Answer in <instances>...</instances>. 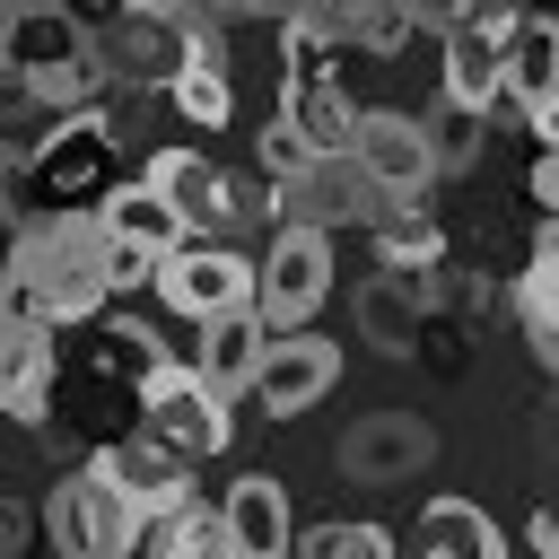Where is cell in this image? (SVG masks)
I'll list each match as a JSON object with an SVG mask.
<instances>
[{
    "label": "cell",
    "instance_id": "cell-1",
    "mask_svg": "<svg viewBox=\"0 0 559 559\" xmlns=\"http://www.w3.org/2000/svg\"><path fill=\"white\" fill-rule=\"evenodd\" d=\"M9 280L35 288L44 323L52 332H87L96 314H114V227L105 218H44V227H17Z\"/></svg>",
    "mask_w": 559,
    "mask_h": 559
},
{
    "label": "cell",
    "instance_id": "cell-2",
    "mask_svg": "<svg viewBox=\"0 0 559 559\" xmlns=\"http://www.w3.org/2000/svg\"><path fill=\"white\" fill-rule=\"evenodd\" d=\"M0 79H17L44 114H96L105 70H96V26L79 9H9L0 17Z\"/></svg>",
    "mask_w": 559,
    "mask_h": 559
},
{
    "label": "cell",
    "instance_id": "cell-3",
    "mask_svg": "<svg viewBox=\"0 0 559 559\" xmlns=\"http://www.w3.org/2000/svg\"><path fill=\"white\" fill-rule=\"evenodd\" d=\"M114 140L122 131L105 114H70L44 140H26V227H44V218H105V201L122 192Z\"/></svg>",
    "mask_w": 559,
    "mask_h": 559
},
{
    "label": "cell",
    "instance_id": "cell-4",
    "mask_svg": "<svg viewBox=\"0 0 559 559\" xmlns=\"http://www.w3.org/2000/svg\"><path fill=\"white\" fill-rule=\"evenodd\" d=\"M44 542H52V559H131L148 542V515L96 463H79L44 489Z\"/></svg>",
    "mask_w": 559,
    "mask_h": 559
},
{
    "label": "cell",
    "instance_id": "cell-5",
    "mask_svg": "<svg viewBox=\"0 0 559 559\" xmlns=\"http://www.w3.org/2000/svg\"><path fill=\"white\" fill-rule=\"evenodd\" d=\"M323 297H332V236H323V227H280L271 253H262L253 314L271 323V341H297V332L314 323Z\"/></svg>",
    "mask_w": 559,
    "mask_h": 559
},
{
    "label": "cell",
    "instance_id": "cell-6",
    "mask_svg": "<svg viewBox=\"0 0 559 559\" xmlns=\"http://www.w3.org/2000/svg\"><path fill=\"white\" fill-rule=\"evenodd\" d=\"M140 428L157 437V445H175L183 463H210V454H227V402L192 376V358H166L148 384H140Z\"/></svg>",
    "mask_w": 559,
    "mask_h": 559
},
{
    "label": "cell",
    "instance_id": "cell-7",
    "mask_svg": "<svg viewBox=\"0 0 559 559\" xmlns=\"http://www.w3.org/2000/svg\"><path fill=\"white\" fill-rule=\"evenodd\" d=\"M253 288H262V262H245L236 245H183V253H166V271H157V297H166V314H183L192 332L201 323H218V314H245L253 306Z\"/></svg>",
    "mask_w": 559,
    "mask_h": 559
},
{
    "label": "cell",
    "instance_id": "cell-8",
    "mask_svg": "<svg viewBox=\"0 0 559 559\" xmlns=\"http://www.w3.org/2000/svg\"><path fill=\"white\" fill-rule=\"evenodd\" d=\"M96 26V70L105 87H175L183 79V17L175 9H122V17H87Z\"/></svg>",
    "mask_w": 559,
    "mask_h": 559
},
{
    "label": "cell",
    "instance_id": "cell-9",
    "mask_svg": "<svg viewBox=\"0 0 559 559\" xmlns=\"http://www.w3.org/2000/svg\"><path fill=\"white\" fill-rule=\"evenodd\" d=\"M349 157L376 175V192L402 210V201H419L445 166H437V140H428V122L419 114H393V105H376V114H358V131H349Z\"/></svg>",
    "mask_w": 559,
    "mask_h": 559
},
{
    "label": "cell",
    "instance_id": "cell-10",
    "mask_svg": "<svg viewBox=\"0 0 559 559\" xmlns=\"http://www.w3.org/2000/svg\"><path fill=\"white\" fill-rule=\"evenodd\" d=\"M148 524H175V515H192V463L175 454V445H157L148 428H131V437H105L96 454H87Z\"/></svg>",
    "mask_w": 559,
    "mask_h": 559
},
{
    "label": "cell",
    "instance_id": "cell-11",
    "mask_svg": "<svg viewBox=\"0 0 559 559\" xmlns=\"http://www.w3.org/2000/svg\"><path fill=\"white\" fill-rule=\"evenodd\" d=\"M341 480H358V489H393V480H411V472H428L437 463V428L419 419V411H367L358 428H341Z\"/></svg>",
    "mask_w": 559,
    "mask_h": 559
},
{
    "label": "cell",
    "instance_id": "cell-12",
    "mask_svg": "<svg viewBox=\"0 0 559 559\" xmlns=\"http://www.w3.org/2000/svg\"><path fill=\"white\" fill-rule=\"evenodd\" d=\"M280 210H288V227H323L332 236V218H367V227H384V192H376V175L341 148V157H314V175L297 183V192H280Z\"/></svg>",
    "mask_w": 559,
    "mask_h": 559
},
{
    "label": "cell",
    "instance_id": "cell-13",
    "mask_svg": "<svg viewBox=\"0 0 559 559\" xmlns=\"http://www.w3.org/2000/svg\"><path fill=\"white\" fill-rule=\"evenodd\" d=\"M332 384H341V349H332L323 332H297V341H271L253 402H262L271 419H306V411H314Z\"/></svg>",
    "mask_w": 559,
    "mask_h": 559
},
{
    "label": "cell",
    "instance_id": "cell-14",
    "mask_svg": "<svg viewBox=\"0 0 559 559\" xmlns=\"http://www.w3.org/2000/svg\"><path fill=\"white\" fill-rule=\"evenodd\" d=\"M262 358H271V323H262L253 306H245V314H218V323L192 332V376H201L218 402L253 393V384H262Z\"/></svg>",
    "mask_w": 559,
    "mask_h": 559
},
{
    "label": "cell",
    "instance_id": "cell-15",
    "mask_svg": "<svg viewBox=\"0 0 559 559\" xmlns=\"http://www.w3.org/2000/svg\"><path fill=\"white\" fill-rule=\"evenodd\" d=\"M218 524H227V550H236V559H288V550H297V515H288V489H280L271 472L227 480Z\"/></svg>",
    "mask_w": 559,
    "mask_h": 559
},
{
    "label": "cell",
    "instance_id": "cell-16",
    "mask_svg": "<svg viewBox=\"0 0 559 559\" xmlns=\"http://www.w3.org/2000/svg\"><path fill=\"white\" fill-rule=\"evenodd\" d=\"M61 393V332H0V419L44 428Z\"/></svg>",
    "mask_w": 559,
    "mask_h": 559
},
{
    "label": "cell",
    "instance_id": "cell-17",
    "mask_svg": "<svg viewBox=\"0 0 559 559\" xmlns=\"http://www.w3.org/2000/svg\"><path fill=\"white\" fill-rule=\"evenodd\" d=\"M280 122H288L314 157H341L349 131H358V105L341 96V70H323V79H280Z\"/></svg>",
    "mask_w": 559,
    "mask_h": 559
},
{
    "label": "cell",
    "instance_id": "cell-18",
    "mask_svg": "<svg viewBox=\"0 0 559 559\" xmlns=\"http://www.w3.org/2000/svg\"><path fill=\"white\" fill-rule=\"evenodd\" d=\"M148 183L175 201V218L201 236V227H227V166L201 157V148H157L148 157Z\"/></svg>",
    "mask_w": 559,
    "mask_h": 559
},
{
    "label": "cell",
    "instance_id": "cell-19",
    "mask_svg": "<svg viewBox=\"0 0 559 559\" xmlns=\"http://www.w3.org/2000/svg\"><path fill=\"white\" fill-rule=\"evenodd\" d=\"M411 550L419 559H507V533L480 515V498H428L411 515Z\"/></svg>",
    "mask_w": 559,
    "mask_h": 559
},
{
    "label": "cell",
    "instance_id": "cell-20",
    "mask_svg": "<svg viewBox=\"0 0 559 559\" xmlns=\"http://www.w3.org/2000/svg\"><path fill=\"white\" fill-rule=\"evenodd\" d=\"M358 341L367 349H384V358H411L419 341H428V306H419V288L411 280H393V271H376L367 288H358Z\"/></svg>",
    "mask_w": 559,
    "mask_h": 559
},
{
    "label": "cell",
    "instance_id": "cell-21",
    "mask_svg": "<svg viewBox=\"0 0 559 559\" xmlns=\"http://www.w3.org/2000/svg\"><path fill=\"white\" fill-rule=\"evenodd\" d=\"M105 227H114V245H140V253H157V262L192 245V227L175 218V201H166L148 175H131V183L105 201Z\"/></svg>",
    "mask_w": 559,
    "mask_h": 559
},
{
    "label": "cell",
    "instance_id": "cell-22",
    "mask_svg": "<svg viewBox=\"0 0 559 559\" xmlns=\"http://www.w3.org/2000/svg\"><path fill=\"white\" fill-rule=\"evenodd\" d=\"M507 96L533 114L542 96H559V9H524L515 44H507Z\"/></svg>",
    "mask_w": 559,
    "mask_h": 559
},
{
    "label": "cell",
    "instance_id": "cell-23",
    "mask_svg": "<svg viewBox=\"0 0 559 559\" xmlns=\"http://www.w3.org/2000/svg\"><path fill=\"white\" fill-rule=\"evenodd\" d=\"M376 253H384V271L393 280H437L445 271V227L419 210V201H402V210H384V227H376Z\"/></svg>",
    "mask_w": 559,
    "mask_h": 559
},
{
    "label": "cell",
    "instance_id": "cell-24",
    "mask_svg": "<svg viewBox=\"0 0 559 559\" xmlns=\"http://www.w3.org/2000/svg\"><path fill=\"white\" fill-rule=\"evenodd\" d=\"M341 52H349V9H288L280 17L288 79H323V70H341Z\"/></svg>",
    "mask_w": 559,
    "mask_h": 559
},
{
    "label": "cell",
    "instance_id": "cell-25",
    "mask_svg": "<svg viewBox=\"0 0 559 559\" xmlns=\"http://www.w3.org/2000/svg\"><path fill=\"white\" fill-rule=\"evenodd\" d=\"M166 105H175L183 122H201V131H227V114H236V87H227V70H183V79L166 87Z\"/></svg>",
    "mask_w": 559,
    "mask_h": 559
},
{
    "label": "cell",
    "instance_id": "cell-26",
    "mask_svg": "<svg viewBox=\"0 0 559 559\" xmlns=\"http://www.w3.org/2000/svg\"><path fill=\"white\" fill-rule=\"evenodd\" d=\"M140 550H148V559H218V550H227V524L192 507V515H175V524H148Z\"/></svg>",
    "mask_w": 559,
    "mask_h": 559
},
{
    "label": "cell",
    "instance_id": "cell-27",
    "mask_svg": "<svg viewBox=\"0 0 559 559\" xmlns=\"http://www.w3.org/2000/svg\"><path fill=\"white\" fill-rule=\"evenodd\" d=\"M297 559H393V533L384 524H314V533H297Z\"/></svg>",
    "mask_w": 559,
    "mask_h": 559
},
{
    "label": "cell",
    "instance_id": "cell-28",
    "mask_svg": "<svg viewBox=\"0 0 559 559\" xmlns=\"http://www.w3.org/2000/svg\"><path fill=\"white\" fill-rule=\"evenodd\" d=\"M411 35H428L419 9H349V44L358 52H402Z\"/></svg>",
    "mask_w": 559,
    "mask_h": 559
},
{
    "label": "cell",
    "instance_id": "cell-29",
    "mask_svg": "<svg viewBox=\"0 0 559 559\" xmlns=\"http://www.w3.org/2000/svg\"><path fill=\"white\" fill-rule=\"evenodd\" d=\"M480 131H489V114H463V105H437V114H428V140H437V166H472V157H480Z\"/></svg>",
    "mask_w": 559,
    "mask_h": 559
},
{
    "label": "cell",
    "instance_id": "cell-30",
    "mask_svg": "<svg viewBox=\"0 0 559 559\" xmlns=\"http://www.w3.org/2000/svg\"><path fill=\"white\" fill-rule=\"evenodd\" d=\"M515 314H524V332H559V262L515 280Z\"/></svg>",
    "mask_w": 559,
    "mask_h": 559
},
{
    "label": "cell",
    "instance_id": "cell-31",
    "mask_svg": "<svg viewBox=\"0 0 559 559\" xmlns=\"http://www.w3.org/2000/svg\"><path fill=\"white\" fill-rule=\"evenodd\" d=\"M0 218L26 227V140H9V131H0Z\"/></svg>",
    "mask_w": 559,
    "mask_h": 559
},
{
    "label": "cell",
    "instance_id": "cell-32",
    "mask_svg": "<svg viewBox=\"0 0 559 559\" xmlns=\"http://www.w3.org/2000/svg\"><path fill=\"white\" fill-rule=\"evenodd\" d=\"M533 201H542V218H559V157H533Z\"/></svg>",
    "mask_w": 559,
    "mask_h": 559
},
{
    "label": "cell",
    "instance_id": "cell-33",
    "mask_svg": "<svg viewBox=\"0 0 559 559\" xmlns=\"http://www.w3.org/2000/svg\"><path fill=\"white\" fill-rule=\"evenodd\" d=\"M524 122H533V140H542V157H559V96H542V105H533Z\"/></svg>",
    "mask_w": 559,
    "mask_h": 559
},
{
    "label": "cell",
    "instance_id": "cell-34",
    "mask_svg": "<svg viewBox=\"0 0 559 559\" xmlns=\"http://www.w3.org/2000/svg\"><path fill=\"white\" fill-rule=\"evenodd\" d=\"M533 559H559V507H533Z\"/></svg>",
    "mask_w": 559,
    "mask_h": 559
},
{
    "label": "cell",
    "instance_id": "cell-35",
    "mask_svg": "<svg viewBox=\"0 0 559 559\" xmlns=\"http://www.w3.org/2000/svg\"><path fill=\"white\" fill-rule=\"evenodd\" d=\"M542 262H559V218H542V227H533V271H542Z\"/></svg>",
    "mask_w": 559,
    "mask_h": 559
},
{
    "label": "cell",
    "instance_id": "cell-36",
    "mask_svg": "<svg viewBox=\"0 0 559 559\" xmlns=\"http://www.w3.org/2000/svg\"><path fill=\"white\" fill-rule=\"evenodd\" d=\"M17 550V515H9V498H0V559Z\"/></svg>",
    "mask_w": 559,
    "mask_h": 559
},
{
    "label": "cell",
    "instance_id": "cell-37",
    "mask_svg": "<svg viewBox=\"0 0 559 559\" xmlns=\"http://www.w3.org/2000/svg\"><path fill=\"white\" fill-rule=\"evenodd\" d=\"M218 559H236V550H218Z\"/></svg>",
    "mask_w": 559,
    "mask_h": 559
}]
</instances>
